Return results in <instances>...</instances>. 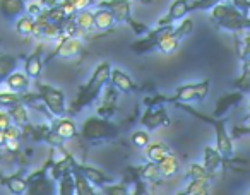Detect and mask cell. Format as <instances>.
I'll return each instance as SVG.
<instances>
[{
    "instance_id": "obj_36",
    "label": "cell",
    "mask_w": 250,
    "mask_h": 195,
    "mask_svg": "<svg viewBox=\"0 0 250 195\" xmlns=\"http://www.w3.org/2000/svg\"><path fill=\"white\" fill-rule=\"evenodd\" d=\"M187 178L188 180H211V173L206 170V166L202 163H192L188 166L187 171Z\"/></svg>"
},
{
    "instance_id": "obj_18",
    "label": "cell",
    "mask_w": 250,
    "mask_h": 195,
    "mask_svg": "<svg viewBox=\"0 0 250 195\" xmlns=\"http://www.w3.org/2000/svg\"><path fill=\"white\" fill-rule=\"evenodd\" d=\"M117 93L118 89H115L110 82L104 87V96L101 98V105L98 108V115L104 117V118H111L115 115V110H117Z\"/></svg>"
},
{
    "instance_id": "obj_20",
    "label": "cell",
    "mask_w": 250,
    "mask_h": 195,
    "mask_svg": "<svg viewBox=\"0 0 250 195\" xmlns=\"http://www.w3.org/2000/svg\"><path fill=\"white\" fill-rule=\"evenodd\" d=\"M70 170H72V175H74V183H76L77 195H94L96 194V187H94V185L84 176L83 171L77 168L74 157H70Z\"/></svg>"
},
{
    "instance_id": "obj_49",
    "label": "cell",
    "mask_w": 250,
    "mask_h": 195,
    "mask_svg": "<svg viewBox=\"0 0 250 195\" xmlns=\"http://www.w3.org/2000/svg\"><path fill=\"white\" fill-rule=\"evenodd\" d=\"M4 147H0V161H2V159H4Z\"/></svg>"
},
{
    "instance_id": "obj_1",
    "label": "cell",
    "mask_w": 250,
    "mask_h": 195,
    "mask_svg": "<svg viewBox=\"0 0 250 195\" xmlns=\"http://www.w3.org/2000/svg\"><path fill=\"white\" fill-rule=\"evenodd\" d=\"M110 72H111L110 62L98 63V65L93 69V72H91L87 82L79 87L76 98H74L70 106L67 108V115H77L81 110L93 105L98 98L101 96V93L104 91L106 84L110 82Z\"/></svg>"
},
{
    "instance_id": "obj_13",
    "label": "cell",
    "mask_w": 250,
    "mask_h": 195,
    "mask_svg": "<svg viewBox=\"0 0 250 195\" xmlns=\"http://www.w3.org/2000/svg\"><path fill=\"white\" fill-rule=\"evenodd\" d=\"M50 129L53 130L55 134H59L63 140H70V139H76L79 136V129H77V123L74 122L72 117H55L52 118V125Z\"/></svg>"
},
{
    "instance_id": "obj_23",
    "label": "cell",
    "mask_w": 250,
    "mask_h": 195,
    "mask_svg": "<svg viewBox=\"0 0 250 195\" xmlns=\"http://www.w3.org/2000/svg\"><path fill=\"white\" fill-rule=\"evenodd\" d=\"M29 77L26 76L24 72H19V70H14L7 79L4 80L5 87L12 93H18V94H22V93H28L29 91Z\"/></svg>"
},
{
    "instance_id": "obj_26",
    "label": "cell",
    "mask_w": 250,
    "mask_h": 195,
    "mask_svg": "<svg viewBox=\"0 0 250 195\" xmlns=\"http://www.w3.org/2000/svg\"><path fill=\"white\" fill-rule=\"evenodd\" d=\"M0 183L5 185L9 188V192L14 195H22L28 194V180L26 176H21V173L11 175V176L0 178Z\"/></svg>"
},
{
    "instance_id": "obj_15",
    "label": "cell",
    "mask_w": 250,
    "mask_h": 195,
    "mask_svg": "<svg viewBox=\"0 0 250 195\" xmlns=\"http://www.w3.org/2000/svg\"><path fill=\"white\" fill-rule=\"evenodd\" d=\"M188 12H190V2L188 0H173L168 14L158 21V26H171L175 22H180L182 19L187 18Z\"/></svg>"
},
{
    "instance_id": "obj_4",
    "label": "cell",
    "mask_w": 250,
    "mask_h": 195,
    "mask_svg": "<svg viewBox=\"0 0 250 195\" xmlns=\"http://www.w3.org/2000/svg\"><path fill=\"white\" fill-rule=\"evenodd\" d=\"M120 134V127L110 118H104L100 115H91L84 120L79 129V137L84 142L101 144L108 140H115Z\"/></svg>"
},
{
    "instance_id": "obj_9",
    "label": "cell",
    "mask_w": 250,
    "mask_h": 195,
    "mask_svg": "<svg viewBox=\"0 0 250 195\" xmlns=\"http://www.w3.org/2000/svg\"><path fill=\"white\" fill-rule=\"evenodd\" d=\"M139 123L143 127H146L147 130H156L160 127H168L170 125V117L167 113V108L163 105L158 106H147L144 110L143 117L139 118Z\"/></svg>"
},
{
    "instance_id": "obj_16",
    "label": "cell",
    "mask_w": 250,
    "mask_h": 195,
    "mask_svg": "<svg viewBox=\"0 0 250 195\" xmlns=\"http://www.w3.org/2000/svg\"><path fill=\"white\" fill-rule=\"evenodd\" d=\"M28 11V2L26 0H0V16L5 21L14 22Z\"/></svg>"
},
{
    "instance_id": "obj_17",
    "label": "cell",
    "mask_w": 250,
    "mask_h": 195,
    "mask_svg": "<svg viewBox=\"0 0 250 195\" xmlns=\"http://www.w3.org/2000/svg\"><path fill=\"white\" fill-rule=\"evenodd\" d=\"M202 164H204L206 170L211 173V176L216 178L219 173V170H223V166H225V157H223V154L216 149V146H206L204 147V161H202Z\"/></svg>"
},
{
    "instance_id": "obj_11",
    "label": "cell",
    "mask_w": 250,
    "mask_h": 195,
    "mask_svg": "<svg viewBox=\"0 0 250 195\" xmlns=\"http://www.w3.org/2000/svg\"><path fill=\"white\" fill-rule=\"evenodd\" d=\"M43 52H45V48H43V45L40 43V45L35 46V50H33L28 57H24V74L31 80H36V79H40V77H42V72H43V60H42Z\"/></svg>"
},
{
    "instance_id": "obj_38",
    "label": "cell",
    "mask_w": 250,
    "mask_h": 195,
    "mask_svg": "<svg viewBox=\"0 0 250 195\" xmlns=\"http://www.w3.org/2000/svg\"><path fill=\"white\" fill-rule=\"evenodd\" d=\"M100 190H101V194H104V195H127V194H130L129 185L125 183V181H122V183H115V181H111V183L101 187Z\"/></svg>"
},
{
    "instance_id": "obj_33",
    "label": "cell",
    "mask_w": 250,
    "mask_h": 195,
    "mask_svg": "<svg viewBox=\"0 0 250 195\" xmlns=\"http://www.w3.org/2000/svg\"><path fill=\"white\" fill-rule=\"evenodd\" d=\"M16 24V33L21 36H33V31H35V18L33 16H21L19 19L14 21Z\"/></svg>"
},
{
    "instance_id": "obj_52",
    "label": "cell",
    "mask_w": 250,
    "mask_h": 195,
    "mask_svg": "<svg viewBox=\"0 0 250 195\" xmlns=\"http://www.w3.org/2000/svg\"><path fill=\"white\" fill-rule=\"evenodd\" d=\"M249 112H250V105H249Z\"/></svg>"
},
{
    "instance_id": "obj_8",
    "label": "cell",
    "mask_w": 250,
    "mask_h": 195,
    "mask_svg": "<svg viewBox=\"0 0 250 195\" xmlns=\"http://www.w3.org/2000/svg\"><path fill=\"white\" fill-rule=\"evenodd\" d=\"M86 53L84 48V43L79 36H60L59 38V45L55 46L53 53L48 57V60L52 58H63V60H76Z\"/></svg>"
},
{
    "instance_id": "obj_19",
    "label": "cell",
    "mask_w": 250,
    "mask_h": 195,
    "mask_svg": "<svg viewBox=\"0 0 250 195\" xmlns=\"http://www.w3.org/2000/svg\"><path fill=\"white\" fill-rule=\"evenodd\" d=\"M242 99H243V93H242V91H235V93L223 94L218 101H216L214 113H212V117H216V118H223V117H225L226 113H228L229 110L233 108V106L238 105Z\"/></svg>"
},
{
    "instance_id": "obj_3",
    "label": "cell",
    "mask_w": 250,
    "mask_h": 195,
    "mask_svg": "<svg viewBox=\"0 0 250 195\" xmlns=\"http://www.w3.org/2000/svg\"><path fill=\"white\" fill-rule=\"evenodd\" d=\"M173 105L177 106L178 110H182V112L194 117V118L202 120V122H206L208 125H211L212 130H214V137H216V149L223 154L225 159L233 156V153H235V151H233V137L229 136L228 130H226L225 118H216V117L204 115V113L197 112V110H194L192 106H188V103H173Z\"/></svg>"
},
{
    "instance_id": "obj_7",
    "label": "cell",
    "mask_w": 250,
    "mask_h": 195,
    "mask_svg": "<svg viewBox=\"0 0 250 195\" xmlns=\"http://www.w3.org/2000/svg\"><path fill=\"white\" fill-rule=\"evenodd\" d=\"M36 93L40 96V101L46 106V110L50 112V115L55 117H63L67 115V103H65V93L62 89L50 84L43 82V80L36 79L35 80Z\"/></svg>"
},
{
    "instance_id": "obj_24",
    "label": "cell",
    "mask_w": 250,
    "mask_h": 195,
    "mask_svg": "<svg viewBox=\"0 0 250 195\" xmlns=\"http://www.w3.org/2000/svg\"><path fill=\"white\" fill-rule=\"evenodd\" d=\"M180 41L182 39H178L177 36L173 35V24H171L170 28L160 36L156 48L160 50L161 53H165V55H171V53H175L180 48Z\"/></svg>"
},
{
    "instance_id": "obj_39",
    "label": "cell",
    "mask_w": 250,
    "mask_h": 195,
    "mask_svg": "<svg viewBox=\"0 0 250 195\" xmlns=\"http://www.w3.org/2000/svg\"><path fill=\"white\" fill-rule=\"evenodd\" d=\"M192 29H194V21L188 19V18H185L178 22V26H173V35L177 36L178 39H184L185 36L190 35Z\"/></svg>"
},
{
    "instance_id": "obj_54",
    "label": "cell",
    "mask_w": 250,
    "mask_h": 195,
    "mask_svg": "<svg viewBox=\"0 0 250 195\" xmlns=\"http://www.w3.org/2000/svg\"><path fill=\"white\" fill-rule=\"evenodd\" d=\"M249 18H250V14H249Z\"/></svg>"
},
{
    "instance_id": "obj_45",
    "label": "cell",
    "mask_w": 250,
    "mask_h": 195,
    "mask_svg": "<svg viewBox=\"0 0 250 195\" xmlns=\"http://www.w3.org/2000/svg\"><path fill=\"white\" fill-rule=\"evenodd\" d=\"M247 136H250V127L249 125L233 127V130H231V137H233V139H240V137H247Z\"/></svg>"
},
{
    "instance_id": "obj_48",
    "label": "cell",
    "mask_w": 250,
    "mask_h": 195,
    "mask_svg": "<svg viewBox=\"0 0 250 195\" xmlns=\"http://www.w3.org/2000/svg\"><path fill=\"white\" fill-rule=\"evenodd\" d=\"M43 7H53V5H59L62 0H40Z\"/></svg>"
},
{
    "instance_id": "obj_43",
    "label": "cell",
    "mask_w": 250,
    "mask_h": 195,
    "mask_svg": "<svg viewBox=\"0 0 250 195\" xmlns=\"http://www.w3.org/2000/svg\"><path fill=\"white\" fill-rule=\"evenodd\" d=\"M67 2H69L70 7H72L76 12L84 11V9H89L91 5L96 4V0H67Z\"/></svg>"
},
{
    "instance_id": "obj_2",
    "label": "cell",
    "mask_w": 250,
    "mask_h": 195,
    "mask_svg": "<svg viewBox=\"0 0 250 195\" xmlns=\"http://www.w3.org/2000/svg\"><path fill=\"white\" fill-rule=\"evenodd\" d=\"M211 22L221 31H228L233 35H240L250 29V18L233 7L229 2H219L209 11Z\"/></svg>"
},
{
    "instance_id": "obj_51",
    "label": "cell",
    "mask_w": 250,
    "mask_h": 195,
    "mask_svg": "<svg viewBox=\"0 0 250 195\" xmlns=\"http://www.w3.org/2000/svg\"><path fill=\"white\" fill-rule=\"evenodd\" d=\"M141 2H149V0H141Z\"/></svg>"
},
{
    "instance_id": "obj_14",
    "label": "cell",
    "mask_w": 250,
    "mask_h": 195,
    "mask_svg": "<svg viewBox=\"0 0 250 195\" xmlns=\"http://www.w3.org/2000/svg\"><path fill=\"white\" fill-rule=\"evenodd\" d=\"M110 84L115 87V89H118V93L130 94V93H136V91H141V87L134 82L132 77H130L127 72H124L122 69H117V67H111Z\"/></svg>"
},
{
    "instance_id": "obj_28",
    "label": "cell",
    "mask_w": 250,
    "mask_h": 195,
    "mask_svg": "<svg viewBox=\"0 0 250 195\" xmlns=\"http://www.w3.org/2000/svg\"><path fill=\"white\" fill-rule=\"evenodd\" d=\"M74 21H76L79 31L83 33V36H86L87 33L96 29V26H94V12H91L89 9H84V11L76 12Z\"/></svg>"
},
{
    "instance_id": "obj_47",
    "label": "cell",
    "mask_w": 250,
    "mask_h": 195,
    "mask_svg": "<svg viewBox=\"0 0 250 195\" xmlns=\"http://www.w3.org/2000/svg\"><path fill=\"white\" fill-rule=\"evenodd\" d=\"M43 11H45V7L42 5V2H38V4H29L28 5V11H26V14L33 16V18H38V16L43 14Z\"/></svg>"
},
{
    "instance_id": "obj_21",
    "label": "cell",
    "mask_w": 250,
    "mask_h": 195,
    "mask_svg": "<svg viewBox=\"0 0 250 195\" xmlns=\"http://www.w3.org/2000/svg\"><path fill=\"white\" fill-rule=\"evenodd\" d=\"M76 164H77V168L84 173V176H86L96 188H101V187H104V185H108V183L113 181V178H111L110 175H106L104 171L98 170V168L89 166V164H81V163H77V161H76Z\"/></svg>"
},
{
    "instance_id": "obj_34",
    "label": "cell",
    "mask_w": 250,
    "mask_h": 195,
    "mask_svg": "<svg viewBox=\"0 0 250 195\" xmlns=\"http://www.w3.org/2000/svg\"><path fill=\"white\" fill-rule=\"evenodd\" d=\"M211 180H188V185L185 187V195H206L211 190Z\"/></svg>"
},
{
    "instance_id": "obj_50",
    "label": "cell",
    "mask_w": 250,
    "mask_h": 195,
    "mask_svg": "<svg viewBox=\"0 0 250 195\" xmlns=\"http://www.w3.org/2000/svg\"><path fill=\"white\" fill-rule=\"evenodd\" d=\"M245 125L250 127V112H249V117H247V123H245Z\"/></svg>"
},
{
    "instance_id": "obj_42",
    "label": "cell",
    "mask_w": 250,
    "mask_h": 195,
    "mask_svg": "<svg viewBox=\"0 0 250 195\" xmlns=\"http://www.w3.org/2000/svg\"><path fill=\"white\" fill-rule=\"evenodd\" d=\"M219 2H223V0H195V2H192L190 4V12L194 11H211L214 5H218Z\"/></svg>"
},
{
    "instance_id": "obj_37",
    "label": "cell",
    "mask_w": 250,
    "mask_h": 195,
    "mask_svg": "<svg viewBox=\"0 0 250 195\" xmlns=\"http://www.w3.org/2000/svg\"><path fill=\"white\" fill-rule=\"evenodd\" d=\"M18 103H24L22 94L12 93V91H0V108H11Z\"/></svg>"
},
{
    "instance_id": "obj_30",
    "label": "cell",
    "mask_w": 250,
    "mask_h": 195,
    "mask_svg": "<svg viewBox=\"0 0 250 195\" xmlns=\"http://www.w3.org/2000/svg\"><path fill=\"white\" fill-rule=\"evenodd\" d=\"M144 153H146L147 161H153V163H160L167 154H170V147L163 142H153L147 144L144 147Z\"/></svg>"
},
{
    "instance_id": "obj_46",
    "label": "cell",
    "mask_w": 250,
    "mask_h": 195,
    "mask_svg": "<svg viewBox=\"0 0 250 195\" xmlns=\"http://www.w3.org/2000/svg\"><path fill=\"white\" fill-rule=\"evenodd\" d=\"M12 123V118H11V113L9 110H2L0 108V129H7L9 125Z\"/></svg>"
},
{
    "instance_id": "obj_5",
    "label": "cell",
    "mask_w": 250,
    "mask_h": 195,
    "mask_svg": "<svg viewBox=\"0 0 250 195\" xmlns=\"http://www.w3.org/2000/svg\"><path fill=\"white\" fill-rule=\"evenodd\" d=\"M209 89H211V80L202 79L199 82L182 84L175 89L171 96H161L165 103H202L208 98Z\"/></svg>"
},
{
    "instance_id": "obj_40",
    "label": "cell",
    "mask_w": 250,
    "mask_h": 195,
    "mask_svg": "<svg viewBox=\"0 0 250 195\" xmlns=\"http://www.w3.org/2000/svg\"><path fill=\"white\" fill-rule=\"evenodd\" d=\"M130 142L136 147H139V149H144V147L151 142L149 132H147V130H136V132H132V136H130Z\"/></svg>"
},
{
    "instance_id": "obj_44",
    "label": "cell",
    "mask_w": 250,
    "mask_h": 195,
    "mask_svg": "<svg viewBox=\"0 0 250 195\" xmlns=\"http://www.w3.org/2000/svg\"><path fill=\"white\" fill-rule=\"evenodd\" d=\"M229 4L238 9L240 12H243L245 16L250 14V0H229Z\"/></svg>"
},
{
    "instance_id": "obj_12",
    "label": "cell",
    "mask_w": 250,
    "mask_h": 195,
    "mask_svg": "<svg viewBox=\"0 0 250 195\" xmlns=\"http://www.w3.org/2000/svg\"><path fill=\"white\" fill-rule=\"evenodd\" d=\"M170 28V26H156V29H153V31H147V36L143 39H137V41H134L132 45H130V50H132L134 53H137V55H144V53H149L153 48H156L158 45V39H160V36L163 35L167 29Z\"/></svg>"
},
{
    "instance_id": "obj_35",
    "label": "cell",
    "mask_w": 250,
    "mask_h": 195,
    "mask_svg": "<svg viewBox=\"0 0 250 195\" xmlns=\"http://www.w3.org/2000/svg\"><path fill=\"white\" fill-rule=\"evenodd\" d=\"M139 175L144 181H158L161 178V173H160V168H158V163H153V161H147L144 166H141L139 170Z\"/></svg>"
},
{
    "instance_id": "obj_41",
    "label": "cell",
    "mask_w": 250,
    "mask_h": 195,
    "mask_svg": "<svg viewBox=\"0 0 250 195\" xmlns=\"http://www.w3.org/2000/svg\"><path fill=\"white\" fill-rule=\"evenodd\" d=\"M240 35H242V39H240V45H238V55L243 62V60L250 58V29L240 33Z\"/></svg>"
},
{
    "instance_id": "obj_27",
    "label": "cell",
    "mask_w": 250,
    "mask_h": 195,
    "mask_svg": "<svg viewBox=\"0 0 250 195\" xmlns=\"http://www.w3.org/2000/svg\"><path fill=\"white\" fill-rule=\"evenodd\" d=\"M115 24H117V21H115V16L111 14L110 9L96 7V11H94V26H96V29L110 31V29H113Z\"/></svg>"
},
{
    "instance_id": "obj_32",
    "label": "cell",
    "mask_w": 250,
    "mask_h": 195,
    "mask_svg": "<svg viewBox=\"0 0 250 195\" xmlns=\"http://www.w3.org/2000/svg\"><path fill=\"white\" fill-rule=\"evenodd\" d=\"M233 87H236V89L242 91V93L250 91V58L243 60L242 74L233 80Z\"/></svg>"
},
{
    "instance_id": "obj_31",
    "label": "cell",
    "mask_w": 250,
    "mask_h": 195,
    "mask_svg": "<svg viewBox=\"0 0 250 195\" xmlns=\"http://www.w3.org/2000/svg\"><path fill=\"white\" fill-rule=\"evenodd\" d=\"M57 194L59 195H72L76 194V183H74L72 170L65 171L62 176L57 180Z\"/></svg>"
},
{
    "instance_id": "obj_53",
    "label": "cell",
    "mask_w": 250,
    "mask_h": 195,
    "mask_svg": "<svg viewBox=\"0 0 250 195\" xmlns=\"http://www.w3.org/2000/svg\"><path fill=\"white\" fill-rule=\"evenodd\" d=\"M249 195H250V192H249Z\"/></svg>"
},
{
    "instance_id": "obj_22",
    "label": "cell",
    "mask_w": 250,
    "mask_h": 195,
    "mask_svg": "<svg viewBox=\"0 0 250 195\" xmlns=\"http://www.w3.org/2000/svg\"><path fill=\"white\" fill-rule=\"evenodd\" d=\"M9 113H11V118H12V123L18 125L19 129L22 130V134H26L31 127L29 123V113H28V105L26 103H18V105L11 106L7 108Z\"/></svg>"
},
{
    "instance_id": "obj_10",
    "label": "cell",
    "mask_w": 250,
    "mask_h": 195,
    "mask_svg": "<svg viewBox=\"0 0 250 195\" xmlns=\"http://www.w3.org/2000/svg\"><path fill=\"white\" fill-rule=\"evenodd\" d=\"M33 36L38 39H59L60 36H63V31L60 26L53 24L45 14L35 18V31H33Z\"/></svg>"
},
{
    "instance_id": "obj_25",
    "label": "cell",
    "mask_w": 250,
    "mask_h": 195,
    "mask_svg": "<svg viewBox=\"0 0 250 195\" xmlns=\"http://www.w3.org/2000/svg\"><path fill=\"white\" fill-rule=\"evenodd\" d=\"M22 60L21 55H12V53H0V86L4 80L18 69L19 62Z\"/></svg>"
},
{
    "instance_id": "obj_29",
    "label": "cell",
    "mask_w": 250,
    "mask_h": 195,
    "mask_svg": "<svg viewBox=\"0 0 250 195\" xmlns=\"http://www.w3.org/2000/svg\"><path fill=\"white\" fill-rule=\"evenodd\" d=\"M158 168H160L161 178H171L180 170V161H178V157L175 156V154L170 153L158 163Z\"/></svg>"
},
{
    "instance_id": "obj_6",
    "label": "cell",
    "mask_w": 250,
    "mask_h": 195,
    "mask_svg": "<svg viewBox=\"0 0 250 195\" xmlns=\"http://www.w3.org/2000/svg\"><path fill=\"white\" fill-rule=\"evenodd\" d=\"M96 7L110 9L111 14L115 16V21L130 26L136 35H144L149 31L144 22H139L132 18V0H100L96 2Z\"/></svg>"
}]
</instances>
